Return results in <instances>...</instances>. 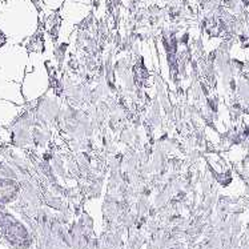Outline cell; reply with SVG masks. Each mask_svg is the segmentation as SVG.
<instances>
[{
  "mask_svg": "<svg viewBox=\"0 0 249 249\" xmlns=\"http://www.w3.org/2000/svg\"><path fill=\"white\" fill-rule=\"evenodd\" d=\"M41 12L34 0H3L0 5V36L7 43L26 44L39 32Z\"/></svg>",
  "mask_w": 249,
  "mask_h": 249,
  "instance_id": "cell-1",
  "label": "cell"
},
{
  "mask_svg": "<svg viewBox=\"0 0 249 249\" xmlns=\"http://www.w3.org/2000/svg\"><path fill=\"white\" fill-rule=\"evenodd\" d=\"M20 192L19 180L0 176V204L12 201Z\"/></svg>",
  "mask_w": 249,
  "mask_h": 249,
  "instance_id": "cell-2",
  "label": "cell"
},
{
  "mask_svg": "<svg viewBox=\"0 0 249 249\" xmlns=\"http://www.w3.org/2000/svg\"><path fill=\"white\" fill-rule=\"evenodd\" d=\"M66 0H39L36 1L40 10L48 11V12H57L60 10L61 5L64 4Z\"/></svg>",
  "mask_w": 249,
  "mask_h": 249,
  "instance_id": "cell-3",
  "label": "cell"
},
{
  "mask_svg": "<svg viewBox=\"0 0 249 249\" xmlns=\"http://www.w3.org/2000/svg\"><path fill=\"white\" fill-rule=\"evenodd\" d=\"M1 3H3V0H0V5H1Z\"/></svg>",
  "mask_w": 249,
  "mask_h": 249,
  "instance_id": "cell-4",
  "label": "cell"
},
{
  "mask_svg": "<svg viewBox=\"0 0 249 249\" xmlns=\"http://www.w3.org/2000/svg\"><path fill=\"white\" fill-rule=\"evenodd\" d=\"M34 1H39V0H34Z\"/></svg>",
  "mask_w": 249,
  "mask_h": 249,
  "instance_id": "cell-5",
  "label": "cell"
}]
</instances>
